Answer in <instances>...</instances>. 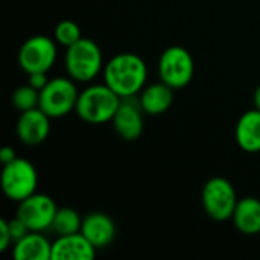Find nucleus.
I'll use <instances>...</instances> for the list:
<instances>
[{"label": "nucleus", "mask_w": 260, "mask_h": 260, "mask_svg": "<svg viewBox=\"0 0 260 260\" xmlns=\"http://www.w3.org/2000/svg\"><path fill=\"white\" fill-rule=\"evenodd\" d=\"M104 82L116 91L122 99L140 94L146 87L148 66L142 56L131 52H123L114 55L108 62H105Z\"/></svg>", "instance_id": "obj_1"}, {"label": "nucleus", "mask_w": 260, "mask_h": 260, "mask_svg": "<svg viewBox=\"0 0 260 260\" xmlns=\"http://www.w3.org/2000/svg\"><path fill=\"white\" fill-rule=\"evenodd\" d=\"M120 102L122 98L105 82L93 84L79 93L75 111L84 122L101 125L113 120Z\"/></svg>", "instance_id": "obj_2"}, {"label": "nucleus", "mask_w": 260, "mask_h": 260, "mask_svg": "<svg viewBox=\"0 0 260 260\" xmlns=\"http://www.w3.org/2000/svg\"><path fill=\"white\" fill-rule=\"evenodd\" d=\"M67 75L76 82H90L104 70L102 50L96 41L81 38L66 50L64 58Z\"/></svg>", "instance_id": "obj_3"}, {"label": "nucleus", "mask_w": 260, "mask_h": 260, "mask_svg": "<svg viewBox=\"0 0 260 260\" xmlns=\"http://www.w3.org/2000/svg\"><path fill=\"white\" fill-rule=\"evenodd\" d=\"M76 81L70 76L52 78L47 85L40 91V108L50 117L59 119L76 110L79 91L76 88Z\"/></svg>", "instance_id": "obj_4"}, {"label": "nucleus", "mask_w": 260, "mask_h": 260, "mask_svg": "<svg viewBox=\"0 0 260 260\" xmlns=\"http://www.w3.org/2000/svg\"><path fill=\"white\" fill-rule=\"evenodd\" d=\"M38 172L35 166L26 160L17 157L8 165H3L2 171V190L11 201L20 203L37 192Z\"/></svg>", "instance_id": "obj_5"}, {"label": "nucleus", "mask_w": 260, "mask_h": 260, "mask_svg": "<svg viewBox=\"0 0 260 260\" xmlns=\"http://www.w3.org/2000/svg\"><path fill=\"white\" fill-rule=\"evenodd\" d=\"M158 76L174 90L184 88L195 75V61L183 46H171L158 58Z\"/></svg>", "instance_id": "obj_6"}, {"label": "nucleus", "mask_w": 260, "mask_h": 260, "mask_svg": "<svg viewBox=\"0 0 260 260\" xmlns=\"http://www.w3.org/2000/svg\"><path fill=\"white\" fill-rule=\"evenodd\" d=\"M238 201L233 184L224 177H213L207 180L201 192L203 209L213 221L222 222L232 219Z\"/></svg>", "instance_id": "obj_7"}, {"label": "nucleus", "mask_w": 260, "mask_h": 260, "mask_svg": "<svg viewBox=\"0 0 260 260\" xmlns=\"http://www.w3.org/2000/svg\"><path fill=\"white\" fill-rule=\"evenodd\" d=\"M56 41L46 35H34L27 38L18 50V66L27 75L47 73L56 61Z\"/></svg>", "instance_id": "obj_8"}, {"label": "nucleus", "mask_w": 260, "mask_h": 260, "mask_svg": "<svg viewBox=\"0 0 260 260\" xmlns=\"http://www.w3.org/2000/svg\"><path fill=\"white\" fill-rule=\"evenodd\" d=\"M58 207L55 201L46 195L35 192L18 203L17 215L30 232H46L52 227Z\"/></svg>", "instance_id": "obj_9"}, {"label": "nucleus", "mask_w": 260, "mask_h": 260, "mask_svg": "<svg viewBox=\"0 0 260 260\" xmlns=\"http://www.w3.org/2000/svg\"><path fill=\"white\" fill-rule=\"evenodd\" d=\"M133 98H123L111 123L116 133L126 142L137 140L143 133V108L139 102Z\"/></svg>", "instance_id": "obj_10"}, {"label": "nucleus", "mask_w": 260, "mask_h": 260, "mask_svg": "<svg viewBox=\"0 0 260 260\" xmlns=\"http://www.w3.org/2000/svg\"><path fill=\"white\" fill-rule=\"evenodd\" d=\"M15 131L21 143L29 146L40 145L50 134V117L40 107L23 111L17 120Z\"/></svg>", "instance_id": "obj_11"}, {"label": "nucleus", "mask_w": 260, "mask_h": 260, "mask_svg": "<svg viewBox=\"0 0 260 260\" xmlns=\"http://www.w3.org/2000/svg\"><path fill=\"white\" fill-rule=\"evenodd\" d=\"M96 251L94 245L79 232L58 236L52 244V260H91Z\"/></svg>", "instance_id": "obj_12"}, {"label": "nucleus", "mask_w": 260, "mask_h": 260, "mask_svg": "<svg viewBox=\"0 0 260 260\" xmlns=\"http://www.w3.org/2000/svg\"><path fill=\"white\" fill-rule=\"evenodd\" d=\"M81 233L94 245L96 250L108 247L116 238V224L104 212H91L82 218Z\"/></svg>", "instance_id": "obj_13"}, {"label": "nucleus", "mask_w": 260, "mask_h": 260, "mask_svg": "<svg viewBox=\"0 0 260 260\" xmlns=\"http://www.w3.org/2000/svg\"><path fill=\"white\" fill-rule=\"evenodd\" d=\"M236 142L248 154L260 152V110L245 111L236 123Z\"/></svg>", "instance_id": "obj_14"}, {"label": "nucleus", "mask_w": 260, "mask_h": 260, "mask_svg": "<svg viewBox=\"0 0 260 260\" xmlns=\"http://www.w3.org/2000/svg\"><path fill=\"white\" fill-rule=\"evenodd\" d=\"M52 244L43 232H29L12 247V256L17 260L52 259Z\"/></svg>", "instance_id": "obj_15"}, {"label": "nucleus", "mask_w": 260, "mask_h": 260, "mask_svg": "<svg viewBox=\"0 0 260 260\" xmlns=\"http://www.w3.org/2000/svg\"><path fill=\"white\" fill-rule=\"evenodd\" d=\"M143 111L149 116H160L166 113L174 102V88L163 81L146 85L139 96Z\"/></svg>", "instance_id": "obj_16"}, {"label": "nucleus", "mask_w": 260, "mask_h": 260, "mask_svg": "<svg viewBox=\"0 0 260 260\" xmlns=\"http://www.w3.org/2000/svg\"><path fill=\"white\" fill-rule=\"evenodd\" d=\"M232 221L244 235L253 236L260 233V200L254 197H245L239 200Z\"/></svg>", "instance_id": "obj_17"}, {"label": "nucleus", "mask_w": 260, "mask_h": 260, "mask_svg": "<svg viewBox=\"0 0 260 260\" xmlns=\"http://www.w3.org/2000/svg\"><path fill=\"white\" fill-rule=\"evenodd\" d=\"M81 225H82V218L76 210L70 207H61L55 213L50 230L58 236H66V235L79 233Z\"/></svg>", "instance_id": "obj_18"}, {"label": "nucleus", "mask_w": 260, "mask_h": 260, "mask_svg": "<svg viewBox=\"0 0 260 260\" xmlns=\"http://www.w3.org/2000/svg\"><path fill=\"white\" fill-rule=\"evenodd\" d=\"M12 105L20 111H29L34 108H38L40 105V91L37 88H34L30 84H24L20 85L14 90L12 93Z\"/></svg>", "instance_id": "obj_19"}, {"label": "nucleus", "mask_w": 260, "mask_h": 260, "mask_svg": "<svg viewBox=\"0 0 260 260\" xmlns=\"http://www.w3.org/2000/svg\"><path fill=\"white\" fill-rule=\"evenodd\" d=\"M82 38L81 27L73 20H62L55 27V41L66 49Z\"/></svg>", "instance_id": "obj_20"}, {"label": "nucleus", "mask_w": 260, "mask_h": 260, "mask_svg": "<svg viewBox=\"0 0 260 260\" xmlns=\"http://www.w3.org/2000/svg\"><path fill=\"white\" fill-rule=\"evenodd\" d=\"M8 225H9V232H11V236H12V242L15 244L17 241H20L21 238H24L30 230L26 227V224L18 218H12V219H8Z\"/></svg>", "instance_id": "obj_21"}, {"label": "nucleus", "mask_w": 260, "mask_h": 260, "mask_svg": "<svg viewBox=\"0 0 260 260\" xmlns=\"http://www.w3.org/2000/svg\"><path fill=\"white\" fill-rule=\"evenodd\" d=\"M11 244H14V242H12V236L9 232L8 219H2L0 221V250L2 251L8 250Z\"/></svg>", "instance_id": "obj_22"}, {"label": "nucleus", "mask_w": 260, "mask_h": 260, "mask_svg": "<svg viewBox=\"0 0 260 260\" xmlns=\"http://www.w3.org/2000/svg\"><path fill=\"white\" fill-rule=\"evenodd\" d=\"M49 81H50V79L47 78V73H44V72H37V73H30V75H29V82H27V84H30L34 88H37L38 91H41V90L47 85Z\"/></svg>", "instance_id": "obj_23"}, {"label": "nucleus", "mask_w": 260, "mask_h": 260, "mask_svg": "<svg viewBox=\"0 0 260 260\" xmlns=\"http://www.w3.org/2000/svg\"><path fill=\"white\" fill-rule=\"evenodd\" d=\"M15 158H17V154H15L14 148L5 146V148L0 149V161H2V165H8V163H11Z\"/></svg>", "instance_id": "obj_24"}, {"label": "nucleus", "mask_w": 260, "mask_h": 260, "mask_svg": "<svg viewBox=\"0 0 260 260\" xmlns=\"http://www.w3.org/2000/svg\"><path fill=\"white\" fill-rule=\"evenodd\" d=\"M253 102H254V108L260 110V85L256 88L254 96H253Z\"/></svg>", "instance_id": "obj_25"}]
</instances>
